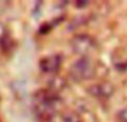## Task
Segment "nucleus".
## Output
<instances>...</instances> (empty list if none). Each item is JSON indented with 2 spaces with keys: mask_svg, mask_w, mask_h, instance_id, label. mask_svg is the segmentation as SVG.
<instances>
[{
  "mask_svg": "<svg viewBox=\"0 0 127 122\" xmlns=\"http://www.w3.org/2000/svg\"><path fill=\"white\" fill-rule=\"evenodd\" d=\"M114 92V89L107 83H98L89 86V93L97 99H108Z\"/></svg>",
  "mask_w": 127,
  "mask_h": 122,
  "instance_id": "5",
  "label": "nucleus"
},
{
  "mask_svg": "<svg viewBox=\"0 0 127 122\" xmlns=\"http://www.w3.org/2000/svg\"><path fill=\"white\" fill-rule=\"evenodd\" d=\"M7 37V33H6V29H4L3 25L0 24V43L3 42V39Z\"/></svg>",
  "mask_w": 127,
  "mask_h": 122,
  "instance_id": "7",
  "label": "nucleus"
},
{
  "mask_svg": "<svg viewBox=\"0 0 127 122\" xmlns=\"http://www.w3.org/2000/svg\"><path fill=\"white\" fill-rule=\"evenodd\" d=\"M123 122H127V120H124V121H123Z\"/></svg>",
  "mask_w": 127,
  "mask_h": 122,
  "instance_id": "9",
  "label": "nucleus"
},
{
  "mask_svg": "<svg viewBox=\"0 0 127 122\" xmlns=\"http://www.w3.org/2000/svg\"><path fill=\"white\" fill-rule=\"evenodd\" d=\"M45 122H81V120L74 112H59Z\"/></svg>",
  "mask_w": 127,
  "mask_h": 122,
  "instance_id": "6",
  "label": "nucleus"
},
{
  "mask_svg": "<svg viewBox=\"0 0 127 122\" xmlns=\"http://www.w3.org/2000/svg\"><path fill=\"white\" fill-rule=\"evenodd\" d=\"M96 47V43L94 42L92 37L87 35H78L75 36L71 39V48L76 54L81 55V57H85L86 54L93 52Z\"/></svg>",
  "mask_w": 127,
  "mask_h": 122,
  "instance_id": "3",
  "label": "nucleus"
},
{
  "mask_svg": "<svg viewBox=\"0 0 127 122\" xmlns=\"http://www.w3.org/2000/svg\"><path fill=\"white\" fill-rule=\"evenodd\" d=\"M3 4H6V2H0V7L3 6ZM0 10H1V8H0Z\"/></svg>",
  "mask_w": 127,
  "mask_h": 122,
  "instance_id": "8",
  "label": "nucleus"
},
{
  "mask_svg": "<svg viewBox=\"0 0 127 122\" xmlns=\"http://www.w3.org/2000/svg\"><path fill=\"white\" fill-rule=\"evenodd\" d=\"M0 122H1V120H0Z\"/></svg>",
  "mask_w": 127,
  "mask_h": 122,
  "instance_id": "10",
  "label": "nucleus"
},
{
  "mask_svg": "<svg viewBox=\"0 0 127 122\" xmlns=\"http://www.w3.org/2000/svg\"><path fill=\"white\" fill-rule=\"evenodd\" d=\"M60 98L55 91L42 90L33 98V110L36 116L42 122L49 120L60 112Z\"/></svg>",
  "mask_w": 127,
  "mask_h": 122,
  "instance_id": "1",
  "label": "nucleus"
},
{
  "mask_svg": "<svg viewBox=\"0 0 127 122\" xmlns=\"http://www.w3.org/2000/svg\"><path fill=\"white\" fill-rule=\"evenodd\" d=\"M62 66V57L59 55H49L42 58L39 63L41 72L46 74H56Z\"/></svg>",
  "mask_w": 127,
  "mask_h": 122,
  "instance_id": "4",
  "label": "nucleus"
},
{
  "mask_svg": "<svg viewBox=\"0 0 127 122\" xmlns=\"http://www.w3.org/2000/svg\"><path fill=\"white\" fill-rule=\"evenodd\" d=\"M96 74V65L89 57H80L70 66L69 75L76 82L87 81Z\"/></svg>",
  "mask_w": 127,
  "mask_h": 122,
  "instance_id": "2",
  "label": "nucleus"
}]
</instances>
